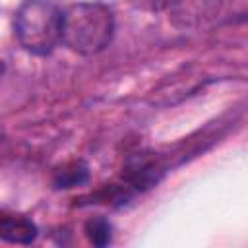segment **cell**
Listing matches in <instances>:
<instances>
[{
  "instance_id": "3957f363",
  "label": "cell",
  "mask_w": 248,
  "mask_h": 248,
  "mask_svg": "<svg viewBox=\"0 0 248 248\" xmlns=\"http://www.w3.org/2000/svg\"><path fill=\"white\" fill-rule=\"evenodd\" d=\"M227 0H169V21L176 29L192 31L213 23L225 10Z\"/></svg>"
},
{
  "instance_id": "ba28073f",
  "label": "cell",
  "mask_w": 248,
  "mask_h": 248,
  "mask_svg": "<svg viewBox=\"0 0 248 248\" xmlns=\"http://www.w3.org/2000/svg\"><path fill=\"white\" fill-rule=\"evenodd\" d=\"M128 4L141 12H161L167 10L169 0H128Z\"/></svg>"
},
{
  "instance_id": "8992f818",
  "label": "cell",
  "mask_w": 248,
  "mask_h": 248,
  "mask_svg": "<svg viewBox=\"0 0 248 248\" xmlns=\"http://www.w3.org/2000/svg\"><path fill=\"white\" fill-rule=\"evenodd\" d=\"M87 176H89V169L83 161H70L54 170L52 182L56 188L66 190V188H76V186L83 184L87 180Z\"/></svg>"
},
{
  "instance_id": "6da1fadb",
  "label": "cell",
  "mask_w": 248,
  "mask_h": 248,
  "mask_svg": "<svg viewBox=\"0 0 248 248\" xmlns=\"http://www.w3.org/2000/svg\"><path fill=\"white\" fill-rule=\"evenodd\" d=\"M114 12L103 2H78L62 14V45L76 54L103 52L114 37Z\"/></svg>"
},
{
  "instance_id": "52a82bcc",
  "label": "cell",
  "mask_w": 248,
  "mask_h": 248,
  "mask_svg": "<svg viewBox=\"0 0 248 248\" xmlns=\"http://www.w3.org/2000/svg\"><path fill=\"white\" fill-rule=\"evenodd\" d=\"M83 232H85V238L93 246H107L112 240V227H110L108 219L103 215L89 217L83 225Z\"/></svg>"
},
{
  "instance_id": "277c9868",
  "label": "cell",
  "mask_w": 248,
  "mask_h": 248,
  "mask_svg": "<svg viewBox=\"0 0 248 248\" xmlns=\"http://www.w3.org/2000/svg\"><path fill=\"white\" fill-rule=\"evenodd\" d=\"M165 174V163L157 153L140 151L126 159L122 167V180L132 192H143L153 188Z\"/></svg>"
},
{
  "instance_id": "7a4b0ae2",
  "label": "cell",
  "mask_w": 248,
  "mask_h": 248,
  "mask_svg": "<svg viewBox=\"0 0 248 248\" xmlns=\"http://www.w3.org/2000/svg\"><path fill=\"white\" fill-rule=\"evenodd\" d=\"M62 14L64 10L50 0H23L14 17L19 46L37 56L50 54L62 43Z\"/></svg>"
},
{
  "instance_id": "5b68a950",
  "label": "cell",
  "mask_w": 248,
  "mask_h": 248,
  "mask_svg": "<svg viewBox=\"0 0 248 248\" xmlns=\"http://www.w3.org/2000/svg\"><path fill=\"white\" fill-rule=\"evenodd\" d=\"M37 234H39L37 225L29 217L2 211V215H0L2 240L10 242V244H31L37 238Z\"/></svg>"
}]
</instances>
